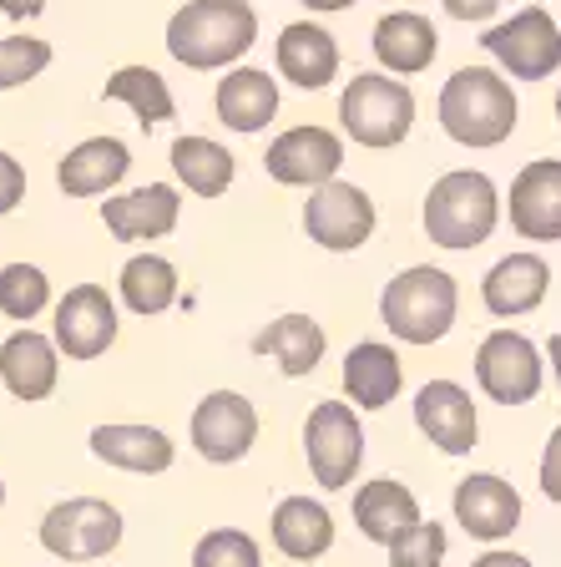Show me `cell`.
Listing matches in <instances>:
<instances>
[{
	"label": "cell",
	"instance_id": "1",
	"mask_svg": "<svg viewBox=\"0 0 561 567\" xmlns=\"http://www.w3.org/2000/svg\"><path fill=\"white\" fill-rule=\"evenodd\" d=\"M258 41V11L248 0H187L167 21V51L187 71H222Z\"/></svg>",
	"mask_w": 561,
	"mask_h": 567
},
{
	"label": "cell",
	"instance_id": "2",
	"mask_svg": "<svg viewBox=\"0 0 561 567\" xmlns=\"http://www.w3.org/2000/svg\"><path fill=\"white\" fill-rule=\"evenodd\" d=\"M516 92L501 71L491 66H460L440 86V127L460 147H501L516 132Z\"/></svg>",
	"mask_w": 561,
	"mask_h": 567
},
{
	"label": "cell",
	"instance_id": "3",
	"mask_svg": "<svg viewBox=\"0 0 561 567\" xmlns=\"http://www.w3.org/2000/svg\"><path fill=\"white\" fill-rule=\"evenodd\" d=\"M501 224V193L486 173L456 167L425 193V234L440 248H480Z\"/></svg>",
	"mask_w": 561,
	"mask_h": 567
},
{
	"label": "cell",
	"instance_id": "4",
	"mask_svg": "<svg viewBox=\"0 0 561 567\" xmlns=\"http://www.w3.org/2000/svg\"><path fill=\"white\" fill-rule=\"evenodd\" d=\"M456 279L445 269H430V264H415V269L395 274L380 295V319L389 324V334L405 344H435L450 334L456 324Z\"/></svg>",
	"mask_w": 561,
	"mask_h": 567
},
{
	"label": "cell",
	"instance_id": "5",
	"mask_svg": "<svg viewBox=\"0 0 561 567\" xmlns=\"http://www.w3.org/2000/svg\"><path fill=\"white\" fill-rule=\"evenodd\" d=\"M340 122L360 147H399L415 127V96L405 82H389L380 71H364L344 86L340 96Z\"/></svg>",
	"mask_w": 561,
	"mask_h": 567
},
{
	"label": "cell",
	"instance_id": "6",
	"mask_svg": "<svg viewBox=\"0 0 561 567\" xmlns=\"http://www.w3.org/2000/svg\"><path fill=\"white\" fill-rule=\"evenodd\" d=\"M122 543V512L102 496H66L41 517V547L61 563H96L117 553Z\"/></svg>",
	"mask_w": 561,
	"mask_h": 567
},
{
	"label": "cell",
	"instance_id": "7",
	"mask_svg": "<svg viewBox=\"0 0 561 567\" xmlns=\"http://www.w3.org/2000/svg\"><path fill=\"white\" fill-rule=\"evenodd\" d=\"M304 456L324 492H344L364 466V425L350 401H319L304 421Z\"/></svg>",
	"mask_w": 561,
	"mask_h": 567
},
{
	"label": "cell",
	"instance_id": "8",
	"mask_svg": "<svg viewBox=\"0 0 561 567\" xmlns=\"http://www.w3.org/2000/svg\"><path fill=\"white\" fill-rule=\"evenodd\" d=\"M480 47L491 51L501 61V71L516 76V82H547L551 71L561 66V25L541 6H527L511 21L491 25L480 35Z\"/></svg>",
	"mask_w": 561,
	"mask_h": 567
},
{
	"label": "cell",
	"instance_id": "9",
	"mask_svg": "<svg viewBox=\"0 0 561 567\" xmlns=\"http://www.w3.org/2000/svg\"><path fill=\"white\" fill-rule=\"evenodd\" d=\"M476 380L496 405H527L541 395L547 365H541V350L527 340V334L491 330L476 350Z\"/></svg>",
	"mask_w": 561,
	"mask_h": 567
},
{
	"label": "cell",
	"instance_id": "10",
	"mask_svg": "<svg viewBox=\"0 0 561 567\" xmlns=\"http://www.w3.org/2000/svg\"><path fill=\"white\" fill-rule=\"evenodd\" d=\"M258 441V411L238 390H212L193 411V451L212 466H233Z\"/></svg>",
	"mask_w": 561,
	"mask_h": 567
},
{
	"label": "cell",
	"instance_id": "11",
	"mask_svg": "<svg viewBox=\"0 0 561 567\" xmlns=\"http://www.w3.org/2000/svg\"><path fill=\"white\" fill-rule=\"evenodd\" d=\"M304 234L329 254H354L360 244H370L374 234V203L354 183H324L314 188V198L304 203Z\"/></svg>",
	"mask_w": 561,
	"mask_h": 567
},
{
	"label": "cell",
	"instance_id": "12",
	"mask_svg": "<svg viewBox=\"0 0 561 567\" xmlns=\"http://www.w3.org/2000/svg\"><path fill=\"white\" fill-rule=\"evenodd\" d=\"M344 163V142L329 127H289L283 137L269 142V157H263V173L283 188H324L334 183Z\"/></svg>",
	"mask_w": 561,
	"mask_h": 567
},
{
	"label": "cell",
	"instance_id": "13",
	"mask_svg": "<svg viewBox=\"0 0 561 567\" xmlns=\"http://www.w3.org/2000/svg\"><path fill=\"white\" fill-rule=\"evenodd\" d=\"M117 344V305L102 284H76L56 305V350L66 360H96Z\"/></svg>",
	"mask_w": 561,
	"mask_h": 567
},
{
	"label": "cell",
	"instance_id": "14",
	"mask_svg": "<svg viewBox=\"0 0 561 567\" xmlns=\"http://www.w3.org/2000/svg\"><path fill=\"white\" fill-rule=\"evenodd\" d=\"M511 228L527 244H561V157H537L511 177Z\"/></svg>",
	"mask_w": 561,
	"mask_h": 567
},
{
	"label": "cell",
	"instance_id": "15",
	"mask_svg": "<svg viewBox=\"0 0 561 567\" xmlns=\"http://www.w3.org/2000/svg\"><path fill=\"white\" fill-rule=\"evenodd\" d=\"M415 425L430 446H440L445 456H466L476 451V401L470 390L456 385V380H430V385L415 390Z\"/></svg>",
	"mask_w": 561,
	"mask_h": 567
},
{
	"label": "cell",
	"instance_id": "16",
	"mask_svg": "<svg viewBox=\"0 0 561 567\" xmlns=\"http://www.w3.org/2000/svg\"><path fill=\"white\" fill-rule=\"evenodd\" d=\"M177 213H183V198H177L173 183H147L137 193L106 198L102 224L117 244H153V238H167L177 228Z\"/></svg>",
	"mask_w": 561,
	"mask_h": 567
},
{
	"label": "cell",
	"instance_id": "17",
	"mask_svg": "<svg viewBox=\"0 0 561 567\" xmlns=\"http://www.w3.org/2000/svg\"><path fill=\"white\" fill-rule=\"evenodd\" d=\"M450 507H456V522L470 537L501 543V537L516 532V522H521V492L491 472H470L466 482H456V502Z\"/></svg>",
	"mask_w": 561,
	"mask_h": 567
},
{
	"label": "cell",
	"instance_id": "18",
	"mask_svg": "<svg viewBox=\"0 0 561 567\" xmlns=\"http://www.w3.org/2000/svg\"><path fill=\"white\" fill-rule=\"evenodd\" d=\"M273 61H279L283 82H293L299 92H324V86L340 76V47H334V35L314 21L283 25L279 47H273Z\"/></svg>",
	"mask_w": 561,
	"mask_h": 567
},
{
	"label": "cell",
	"instance_id": "19",
	"mask_svg": "<svg viewBox=\"0 0 561 567\" xmlns=\"http://www.w3.org/2000/svg\"><path fill=\"white\" fill-rule=\"evenodd\" d=\"M420 522H425L420 502H415V492H409L405 482L380 476V482H364L360 492H354V527H360L370 543L395 547L399 537H409Z\"/></svg>",
	"mask_w": 561,
	"mask_h": 567
},
{
	"label": "cell",
	"instance_id": "20",
	"mask_svg": "<svg viewBox=\"0 0 561 567\" xmlns=\"http://www.w3.org/2000/svg\"><path fill=\"white\" fill-rule=\"evenodd\" d=\"M127 173H132V153H127V142H117V137H86L56 163V183L66 198L112 193Z\"/></svg>",
	"mask_w": 561,
	"mask_h": 567
},
{
	"label": "cell",
	"instance_id": "21",
	"mask_svg": "<svg viewBox=\"0 0 561 567\" xmlns=\"http://www.w3.org/2000/svg\"><path fill=\"white\" fill-rule=\"evenodd\" d=\"M61 360H56V340L35 330H15L11 340L0 344V380L15 401H46L56 390Z\"/></svg>",
	"mask_w": 561,
	"mask_h": 567
},
{
	"label": "cell",
	"instance_id": "22",
	"mask_svg": "<svg viewBox=\"0 0 561 567\" xmlns=\"http://www.w3.org/2000/svg\"><path fill=\"white\" fill-rule=\"evenodd\" d=\"M547 289H551V269L541 254H506V259L486 274L480 299H486L491 315L516 319V315H531V309L547 299Z\"/></svg>",
	"mask_w": 561,
	"mask_h": 567
},
{
	"label": "cell",
	"instance_id": "23",
	"mask_svg": "<svg viewBox=\"0 0 561 567\" xmlns=\"http://www.w3.org/2000/svg\"><path fill=\"white\" fill-rule=\"evenodd\" d=\"M273 547H279L289 563H319V557L334 547V517H329L324 502L314 496H283L273 507Z\"/></svg>",
	"mask_w": 561,
	"mask_h": 567
},
{
	"label": "cell",
	"instance_id": "24",
	"mask_svg": "<svg viewBox=\"0 0 561 567\" xmlns=\"http://www.w3.org/2000/svg\"><path fill=\"white\" fill-rule=\"evenodd\" d=\"M440 51V35L420 11H389L374 21V56L395 76H420Z\"/></svg>",
	"mask_w": 561,
	"mask_h": 567
},
{
	"label": "cell",
	"instance_id": "25",
	"mask_svg": "<svg viewBox=\"0 0 561 567\" xmlns=\"http://www.w3.org/2000/svg\"><path fill=\"white\" fill-rule=\"evenodd\" d=\"M92 456L106 466H122V472L137 476H157L173 466L177 446L167 431L157 425H96L92 431Z\"/></svg>",
	"mask_w": 561,
	"mask_h": 567
},
{
	"label": "cell",
	"instance_id": "26",
	"mask_svg": "<svg viewBox=\"0 0 561 567\" xmlns=\"http://www.w3.org/2000/svg\"><path fill=\"white\" fill-rule=\"evenodd\" d=\"M324 324L314 315H279L269 330L253 334V354H269L289 380L314 375L319 360H324Z\"/></svg>",
	"mask_w": 561,
	"mask_h": 567
},
{
	"label": "cell",
	"instance_id": "27",
	"mask_svg": "<svg viewBox=\"0 0 561 567\" xmlns=\"http://www.w3.org/2000/svg\"><path fill=\"white\" fill-rule=\"evenodd\" d=\"M405 385V365L399 354L380 340H360L344 354V395H350L360 411H385L389 401Z\"/></svg>",
	"mask_w": 561,
	"mask_h": 567
},
{
	"label": "cell",
	"instance_id": "28",
	"mask_svg": "<svg viewBox=\"0 0 561 567\" xmlns=\"http://www.w3.org/2000/svg\"><path fill=\"white\" fill-rule=\"evenodd\" d=\"M218 117L233 132H263L279 117V82L258 66H238L218 82Z\"/></svg>",
	"mask_w": 561,
	"mask_h": 567
},
{
	"label": "cell",
	"instance_id": "29",
	"mask_svg": "<svg viewBox=\"0 0 561 567\" xmlns=\"http://www.w3.org/2000/svg\"><path fill=\"white\" fill-rule=\"evenodd\" d=\"M173 173L198 198H222L233 183V153L212 137H177L173 142Z\"/></svg>",
	"mask_w": 561,
	"mask_h": 567
},
{
	"label": "cell",
	"instance_id": "30",
	"mask_svg": "<svg viewBox=\"0 0 561 567\" xmlns=\"http://www.w3.org/2000/svg\"><path fill=\"white\" fill-rule=\"evenodd\" d=\"M102 96H106V102L132 106V117H137L142 127L173 122V112H177L173 92H167V82L157 76L153 66H122V71H112V76H106V86H102Z\"/></svg>",
	"mask_w": 561,
	"mask_h": 567
},
{
	"label": "cell",
	"instance_id": "31",
	"mask_svg": "<svg viewBox=\"0 0 561 567\" xmlns=\"http://www.w3.org/2000/svg\"><path fill=\"white\" fill-rule=\"evenodd\" d=\"M117 289H122V305H127L132 315H142V319L163 315V309L177 305V269L163 259V254H137V259H127Z\"/></svg>",
	"mask_w": 561,
	"mask_h": 567
},
{
	"label": "cell",
	"instance_id": "32",
	"mask_svg": "<svg viewBox=\"0 0 561 567\" xmlns=\"http://www.w3.org/2000/svg\"><path fill=\"white\" fill-rule=\"evenodd\" d=\"M51 305V279L35 264H6L0 269V315L15 324H31Z\"/></svg>",
	"mask_w": 561,
	"mask_h": 567
},
{
	"label": "cell",
	"instance_id": "33",
	"mask_svg": "<svg viewBox=\"0 0 561 567\" xmlns=\"http://www.w3.org/2000/svg\"><path fill=\"white\" fill-rule=\"evenodd\" d=\"M193 567H263V553H258V543L248 532L218 527V532H208V537H198Z\"/></svg>",
	"mask_w": 561,
	"mask_h": 567
},
{
	"label": "cell",
	"instance_id": "34",
	"mask_svg": "<svg viewBox=\"0 0 561 567\" xmlns=\"http://www.w3.org/2000/svg\"><path fill=\"white\" fill-rule=\"evenodd\" d=\"M51 66V47L46 41H35V35H6L0 41V92H11V86H25L31 76Z\"/></svg>",
	"mask_w": 561,
	"mask_h": 567
},
{
	"label": "cell",
	"instance_id": "35",
	"mask_svg": "<svg viewBox=\"0 0 561 567\" xmlns=\"http://www.w3.org/2000/svg\"><path fill=\"white\" fill-rule=\"evenodd\" d=\"M445 527L440 522H420V527L409 532V537H399L395 547H389V567H440L445 563Z\"/></svg>",
	"mask_w": 561,
	"mask_h": 567
},
{
	"label": "cell",
	"instance_id": "36",
	"mask_svg": "<svg viewBox=\"0 0 561 567\" xmlns=\"http://www.w3.org/2000/svg\"><path fill=\"white\" fill-rule=\"evenodd\" d=\"M25 198V167L11 153H0V213H11Z\"/></svg>",
	"mask_w": 561,
	"mask_h": 567
},
{
	"label": "cell",
	"instance_id": "37",
	"mask_svg": "<svg viewBox=\"0 0 561 567\" xmlns=\"http://www.w3.org/2000/svg\"><path fill=\"white\" fill-rule=\"evenodd\" d=\"M541 492H547V502H561V425L541 451Z\"/></svg>",
	"mask_w": 561,
	"mask_h": 567
},
{
	"label": "cell",
	"instance_id": "38",
	"mask_svg": "<svg viewBox=\"0 0 561 567\" xmlns=\"http://www.w3.org/2000/svg\"><path fill=\"white\" fill-rule=\"evenodd\" d=\"M440 6H445V16H456V21H491L501 0H440Z\"/></svg>",
	"mask_w": 561,
	"mask_h": 567
},
{
	"label": "cell",
	"instance_id": "39",
	"mask_svg": "<svg viewBox=\"0 0 561 567\" xmlns=\"http://www.w3.org/2000/svg\"><path fill=\"white\" fill-rule=\"evenodd\" d=\"M470 567H531V557H521V553H501V547H491V553H480Z\"/></svg>",
	"mask_w": 561,
	"mask_h": 567
},
{
	"label": "cell",
	"instance_id": "40",
	"mask_svg": "<svg viewBox=\"0 0 561 567\" xmlns=\"http://www.w3.org/2000/svg\"><path fill=\"white\" fill-rule=\"evenodd\" d=\"M0 11L11 16V21H31V16L46 11V0H0Z\"/></svg>",
	"mask_w": 561,
	"mask_h": 567
},
{
	"label": "cell",
	"instance_id": "41",
	"mask_svg": "<svg viewBox=\"0 0 561 567\" xmlns=\"http://www.w3.org/2000/svg\"><path fill=\"white\" fill-rule=\"evenodd\" d=\"M304 6H309V11H350V6H354V0H304Z\"/></svg>",
	"mask_w": 561,
	"mask_h": 567
},
{
	"label": "cell",
	"instance_id": "42",
	"mask_svg": "<svg viewBox=\"0 0 561 567\" xmlns=\"http://www.w3.org/2000/svg\"><path fill=\"white\" fill-rule=\"evenodd\" d=\"M547 354H551V370H557V385H561V334L547 340Z\"/></svg>",
	"mask_w": 561,
	"mask_h": 567
},
{
	"label": "cell",
	"instance_id": "43",
	"mask_svg": "<svg viewBox=\"0 0 561 567\" xmlns=\"http://www.w3.org/2000/svg\"><path fill=\"white\" fill-rule=\"evenodd\" d=\"M0 507H6V482H0Z\"/></svg>",
	"mask_w": 561,
	"mask_h": 567
},
{
	"label": "cell",
	"instance_id": "44",
	"mask_svg": "<svg viewBox=\"0 0 561 567\" xmlns=\"http://www.w3.org/2000/svg\"><path fill=\"white\" fill-rule=\"evenodd\" d=\"M557 117H561V92H557Z\"/></svg>",
	"mask_w": 561,
	"mask_h": 567
}]
</instances>
